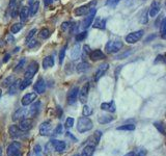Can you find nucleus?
Listing matches in <instances>:
<instances>
[{
	"label": "nucleus",
	"instance_id": "nucleus-1",
	"mask_svg": "<svg viewBox=\"0 0 166 156\" xmlns=\"http://www.w3.org/2000/svg\"><path fill=\"white\" fill-rule=\"evenodd\" d=\"M93 121L88 118V117H81L77 122V130L80 133L89 131V130L93 129Z\"/></svg>",
	"mask_w": 166,
	"mask_h": 156
},
{
	"label": "nucleus",
	"instance_id": "nucleus-2",
	"mask_svg": "<svg viewBox=\"0 0 166 156\" xmlns=\"http://www.w3.org/2000/svg\"><path fill=\"white\" fill-rule=\"evenodd\" d=\"M123 48V43L120 41H109L108 43L105 45V51L106 53L111 54L116 53Z\"/></svg>",
	"mask_w": 166,
	"mask_h": 156
},
{
	"label": "nucleus",
	"instance_id": "nucleus-3",
	"mask_svg": "<svg viewBox=\"0 0 166 156\" xmlns=\"http://www.w3.org/2000/svg\"><path fill=\"white\" fill-rule=\"evenodd\" d=\"M8 156H22L21 144L19 142H13L6 149Z\"/></svg>",
	"mask_w": 166,
	"mask_h": 156
},
{
	"label": "nucleus",
	"instance_id": "nucleus-4",
	"mask_svg": "<svg viewBox=\"0 0 166 156\" xmlns=\"http://www.w3.org/2000/svg\"><path fill=\"white\" fill-rule=\"evenodd\" d=\"M38 70V64L37 61H32L25 71L24 79H32V77L37 74Z\"/></svg>",
	"mask_w": 166,
	"mask_h": 156
},
{
	"label": "nucleus",
	"instance_id": "nucleus-5",
	"mask_svg": "<svg viewBox=\"0 0 166 156\" xmlns=\"http://www.w3.org/2000/svg\"><path fill=\"white\" fill-rule=\"evenodd\" d=\"M143 35V30H137L134 32H131L126 37V42L128 44H135L140 40Z\"/></svg>",
	"mask_w": 166,
	"mask_h": 156
},
{
	"label": "nucleus",
	"instance_id": "nucleus-6",
	"mask_svg": "<svg viewBox=\"0 0 166 156\" xmlns=\"http://www.w3.org/2000/svg\"><path fill=\"white\" fill-rule=\"evenodd\" d=\"M96 3H97V1H93V2H89L88 4L81 5V6H79V8H77L76 9H75L74 14L76 16H83V15L88 14V12L92 9V8L96 4Z\"/></svg>",
	"mask_w": 166,
	"mask_h": 156
},
{
	"label": "nucleus",
	"instance_id": "nucleus-7",
	"mask_svg": "<svg viewBox=\"0 0 166 156\" xmlns=\"http://www.w3.org/2000/svg\"><path fill=\"white\" fill-rule=\"evenodd\" d=\"M88 92H89V83L86 82L84 86L81 87V90L78 93V97H79L80 102L82 104H85L88 98Z\"/></svg>",
	"mask_w": 166,
	"mask_h": 156
},
{
	"label": "nucleus",
	"instance_id": "nucleus-8",
	"mask_svg": "<svg viewBox=\"0 0 166 156\" xmlns=\"http://www.w3.org/2000/svg\"><path fill=\"white\" fill-rule=\"evenodd\" d=\"M41 102L40 101H35L33 102V104L30 106V108L27 112V116L29 117L30 119H33L35 118L38 113H40V110H41Z\"/></svg>",
	"mask_w": 166,
	"mask_h": 156
},
{
	"label": "nucleus",
	"instance_id": "nucleus-9",
	"mask_svg": "<svg viewBox=\"0 0 166 156\" xmlns=\"http://www.w3.org/2000/svg\"><path fill=\"white\" fill-rule=\"evenodd\" d=\"M32 127H33V119L27 118V119H23L20 121V124H19V128L22 130L23 132H27L29 131Z\"/></svg>",
	"mask_w": 166,
	"mask_h": 156
},
{
	"label": "nucleus",
	"instance_id": "nucleus-10",
	"mask_svg": "<svg viewBox=\"0 0 166 156\" xmlns=\"http://www.w3.org/2000/svg\"><path fill=\"white\" fill-rule=\"evenodd\" d=\"M78 93H79V89H78V86H74L72 87V89L69 91V93H68V97H67V101L68 104H74L76 102V100L78 98Z\"/></svg>",
	"mask_w": 166,
	"mask_h": 156
},
{
	"label": "nucleus",
	"instance_id": "nucleus-11",
	"mask_svg": "<svg viewBox=\"0 0 166 156\" xmlns=\"http://www.w3.org/2000/svg\"><path fill=\"white\" fill-rule=\"evenodd\" d=\"M96 13H97V9L95 8H92V9L88 12V15H87V17L85 18V20L83 22V28H88L90 25H92L93 19H95V16H96Z\"/></svg>",
	"mask_w": 166,
	"mask_h": 156
},
{
	"label": "nucleus",
	"instance_id": "nucleus-12",
	"mask_svg": "<svg viewBox=\"0 0 166 156\" xmlns=\"http://www.w3.org/2000/svg\"><path fill=\"white\" fill-rule=\"evenodd\" d=\"M37 99V94L35 93H29V94H26L23 97H22V100H21V103L23 106H27V105H30L34 102V100Z\"/></svg>",
	"mask_w": 166,
	"mask_h": 156
},
{
	"label": "nucleus",
	"instance_id": "nucleus-13",
	"mask_svg": "<svg viewBox=\"0 0 166 156\" xmlns=\"http://www.w3.org/2000/svg\"><path fill=\"white\" fill-rule=\"evenodd\" d=\"M108 69H109V64L104 63V64L101 65V66L99 67V69L97 70L96 74H95V81H99L100 78H102L104 75H105V73L107 72V70Z\"/></svg>",
	"mask_w": 166,
	"mask_h": 156
},
{
	"label": "nucleus",
	"instance_id": "nucleus-14",
	"mask_svg": "<svg viewBox=\"0 0 166 156\" xmlns=\"http://www.w3.org/2000/svg\"><path fill=\"white\" fill-rule=\"evenodd\" d=\"M27 112L28 110L26 108H19L17 112H15V113L13 115V121L14 122H18V121H21V120L25 119L26 117H27Z\"/></svg>",
	"mask_w": 166,
	"mask_h": 156
},
{
	"label": "nucleus",
	"instance_id": "nucleus-15",
	"mask_svg": "<svg viewBox=\"0 0 166 156\" xmlns=\"http://www.w3.org/2000/svg\"><path fill=\"white\" fill-rule=\"evenodd\" d=\"M160 8H161V4L159 1H154L152 3L151 8H149V11H148V17L149 18H154L156 17L159 12H160Z\"/></svg>",
	"mask_w": 166,
	"mask_h": 156
},
{
	"label": "nucleus",
	"instance_id": "nucleus-16",
	"mask_svg": "<svg viewBox=\"0 0 166 156\" xmlns=\"http://www.w3.org/2000/svg\"><path fill=\"white\" fill-rule=\"evenodd\" d=\"M52 129V125H51V122L46 121V122H43L40 126V134L42 136H46L50 134V131Z\"/></svg>",
	"mask_w": 166,
	"mask_h": 156
},
{
	"label": "nucleus",
	"instance_id": "nucleus-17",
	"mask_svg": "<svg viewBox=\"0 0 166 156\" xmlns=\"http://www.w3.org/2000/svg\"><path fill=\"white\" fill-rule=\"evenodd\" d=\"M33 90L37 92V94H44L46 92V83H45L43 78H40V79L34 83Z\"/></svg>",
	"mask_w": 166,
	"mask_h": 156
},
{
	"label": "nucleus",
	"instance_id": "nucleus-18",
	"mask_svg": "<svg viewBox=\"0 0 166 156\" xmlns=\"http://www.w3.org/2000/svg\"><path fill=\"white\" fill-rule=\"evenodd\" d=\"M51 144L53 146V148L55 149V151L57 152H63L66 150L67 144L63 141H59V139H52Z\"/></svg>",
	"mask_w": 166,
	"mask_h": 156
},
{
	"label": "nucleus",
	"instance_id": "nucleus-19",
	"mask_svg": "<svg viewBox=\"0 0 166 156\" xmlns=\"http://www.w3.org/2000/svg\"><path fill=\"white\" fill-rule=\"evenodd\" d=\"M23 131L20 130L19 128V126L17 125H12L11 127H9V135H11V138H21V136H23Z\"/></svg>",
	"mask_w": 166,
	"mask_h": 156
},
{
	"label": "nucleus",
	"instance_id": "nucleus-20",
	"mask_svg": "<svg viewBox=\"0 0 166 156\" xmlns=\"http://www.w3.org/2000/svg\"><path fill=\"white\" fill-rule=\"evenodd\" d=\"M89 57L92 60L97 61V60H104V58H105V54H104V52L102 50L96 49V50L89 52Z\"/></svg>",
	"mask_w": 166,
	"mask_h": 156
},
{
	"label": "nucleus",
	"instance_id": "nucleus-21",
	"mask_svg": "<svg viewBox=\"0 0 166 156\" xmlns=\"http://www.w3.org/2000/svg\"><path fill=\"white\" fill-rule=\"evenodd\" d=\"M20 83H21L20 79H16L14 82L9 86V89H8V94H9V95H15V94L17 93V91L20 89Z\"/></svg>",
	"mask_w": 166,
	"mask_h": 156
},
{
	"label": "nucleus",
	"instance_id": "nucleus-22",
	"mask_svg": "<svg viewBox=\"0 0 166 156\" xmlns=\"http://www.w3.org/2000/svg\"><path fill=\"white\" fill-rule=\"evenodd\" d=\"M101 109L105 110V112H115V105L114 102H104L101 104Z\"/></svg>",
	"mask_w": 166,
	"mask_h": 156
},
{
	"label": "nucleus",
	"instance_id": "nucleus-23",
	"mask_svg": "<svg viewBox=\"0 0 166 156\" xmlns=\"http://www.w3.org/2000/svg\"><path fill=\"white\" fill-rule=\"evenodd\" d=\"M80 54H81V47H80L79 44H76L73 47L72 51H71V57H72V60H78V58H79V56H80Z\"/></svg>",
	"mask_w": 166,
	"mask_h": 156
},
{
	"label": "nucleus",
	"instance_id": "nucleus-24",
	"mask_svg": "<svg viewBox=\"0 0 166 156\" xmlns=\"http://www.w3.org/2000/svg\"><path fill=\"white\" fill-rule=\"evenodd\" d=\"M95 149H96V146L88 144L83 148L81 156H92L93 154V152H95Z\"/></svg>",
	"mask_w": 166,
	"mask_h": 156
},
{
	"label": "nucleus",
	"instance_id": "nucleus-25",
	"mask_svg": "<svg viewBox=\"0 0 166 156\" xmlns=\"http://www.w3.org/2000/svg\"><path fill=\"white\" fill-rule=\"evenodd\" d=\"M38 8H40V1L38 0H34L33 2L30 3V8H29V15L33 16L38 13Z\"/></svg>",
	"mask_w": 166,
	"mask_h": 156
},
{
	"label": "nucleus",
	"instance_id": "nucleus-26",
	"mask_svg": "<svg viewBox=\"0 0 166 156\" xmlns=\"http://www.w3.org/2000/svg\"><path fill=\"white\" fill-rule=\"evenodd\" d=\"M54 66V58L51 55H48L44 58L43 60V68L44 69H48V68H51Z\"/></svg>",
	"mask_w": 166,
	"mask_h": 156
},
{
	"label": "nucleus",
	"instance_id": "nucleus-27",
	"mask_svg": "<svg viewBox=\"0 0 166 156\" xmlns=\"http://www.w3.org/2000/svg\"><path fill=\"white\" fill-rule=\"evenodd\" d=\"M29 17V8L27 6H23L20 11V19H21V23H24Z\"/></svg>",
	"mask_w": 166,
	"mask_h": 156
},
{
	"label": "nucleus",
	"instance_id": "nucleus-28",
	"mask_svg": "<svg viewBox=\"0 0 166 156\" xmlns=\"http://www.w3.org/2000/svg\"><path fill=\"white\" fill-rule=\"evenodd\" d=\"M113 117L112 116H108V115H102V116H99V118H98V122L100 123V124H107V123L113 121Z\"/></svg>",
	"mask_w": 166,
	"mask_h": 156
},
{
	"label": "nucleus",
	"instance_id": "nucleus-29",
	"mask_svg": "<svg viewBox=\"0 0 166 156\" xmlns=\"http://www.w3.org/2000/svg\"><path fill=\"white\" fill-rule=\"evenodd\" d=\"M101 136H102V132L98 130V131L95 132V134L93 135V138H90V143H89V144H90V145H93V146H97L98 143L100 142Z\"/></svg>",
	"mask_w": 166,
	"mask_h": 156
},
{
	"label": "nucleus",
	"instance_id": "nucleus-30",
	"mask_svg": "<svg viewBox=\"0 0 166 156\" xmlns=\"http://www.w3.org/2000/svg\"><path fill=\"white\" fill-rule=\"evenodd\" d=\"M88 69H89V65L85 63V61H82V63H80L79 65H77V68H76L78 73H84Z\"/></svg>",
	"mask_w": 166,
	"mask_h": 156
},
{
	"label": "nucleus",
	"instance_id": "nucleus-31",
	"mask_svg": "<svg viewBox=\"0 0 166 156\" xmlns=\"http://www.w3.org/2000/svg\"><path fill=\"white\" fill-rule=\"evenodd\" d=\"M30 156H44L43 150H42V147L40 145H37L33 148V150H32Z\"/></svg>",
	"mask_w": 166,
	"mask_h": 156
},
{
	"label": "nucleus",
	"instance_id": "nucleus-32",
	"mask_svg": "<svg viewBox=\"0 0 166 156\" xmlns=\"http://www.w3.org/2000/svg\"><path fill=\"white\" fill-rule=\"evenodd\" d=\"M118 130H127V131H133V130H135V125L133 124H125V125H122V126H118Z\"/></svg>",
	"mask_w": 166,
	"mask_h": 156
},
{
	"label": "nucleus",
	"instance_id": "nucleus-33",
	"mask_svg": "<svg viewBox=\"0 0 166 156\" xmlns=\"http://www.w3.org/2000/svg\"><path fill=\"white\" fill-rule=\"evenodd\" d=\"M105 24H106V20H105V19H103V20H101V19H98V20L95 22V24H93V27H95V28L104 29V28H105Z\"/></svg>",
	"mask_w": 166,
	"mask_h": 156
},
{
	"label": "nucleus",
	"instance_id": "nucleus-34",
	"mask_svg": "<svg viewBox=\"0 0 166 156\" xmlns=\"http://www.w3.org/2000/svg\"><path fill=\"white\" fill-rule=\"evenodd\" d=\"M16 80V78H15V76H9V77H8V78H5L4 80H3V82H2V86H4V87H8V86H9L11 84L14 82V81Z\"/></svg>",
	"mask_w": 166,
	"mask_h": 156
},
{
	"label": "nucleus",
	"instance_id": "nucleus-35",
	"mask_svg": "<svg viewBox=\"0 0 166 156\" xmlns=\"http://www.w3.org/2000/svg\"><path fill=\"white\" fill-rule=\"evenodd\" d=\"M22 27H23L22 23H15L11 27V32L12 34H18V32L22 29Z\"/></svg>",
	"mask_w": 166,
	"mask_h": 156
},
{
	"label": "nucleus",
	"instance_id": "nucleus-36",
	"mask_svg": "<svg viewBox=\"0 0 166 156\" xmlns=\"http://www.w3.org/2000/svg\"><path fill=\"white\" fill-rule=\"evenodd\" d=\"M38 35H40L41 39L45 40V39H48L49 37H50V31H49V29H47V28H43V29H41Z\"/></svg>",
	"mask_w": 166,
	"mask_h": 156
},
{
	"label": "nucleus",
	"instance_id": "nucleus-37",
	"mask_svg": "<svg viewBox=\"0 0 166 156\" xmlns=\"http://www.w3.org/2000/svg\"><path fill=\"white\" fill-rule=\"evenodd\" d=\"M31 84V79H24L23 81H21L20 83V91H23L25 89H27V87Z\"/></svg>",
	"mask_w": 166,
	"mask_h": 156
},
{
	"label": "nucleus",
	"instance_id": "nucleus-38",
	"mask_svg": "<svg viewBox=\"0 0 166 156\" xmlns=\"http://www.w3.org/2000/svg\"><path fill=\"white\" fill-rule=\"evenodd\" d=\"M93 113V109L90 108L88 105H84L82 109V115L83 117H89Z\"/></svg>",
	"mask_w": 166,
	"mask_h": 156
},
{
	"label": "nucleus",
	"instance_id": "nucleus-39",
	"mask_svg": "<svg viewBox=\"0 0 166 156\" xmlns=\"http://www.w3.org/2000/svg\"><path fill=\"white\" fill-rule=\"evenodd\" d=\"M25 58H22V60L19 61L18 65L16 66V68L14 69V72H20V71L23 69V67L25 66Z\"/></svg>",
	"mask_w": 166,
	"mask_h": 156
},
{
	"label": "nucleus",
	"instance_id": "nucleus-40",
	"mask_svg": "<svg viewBox=\"0 0 166 156\" xmlns=\"http://www.w3.org/2000/svg\"><path fill=\"white\" fill-rule=\"evenodd\" d=\"M154 126L158 129V131L161 133V134H165V129H164V125L162 124L161 122H155Z\"/></svg>",
	"mask_w": 166,
	"mask_h": 156
},
{
	"label": "nucleus",
	"instance_id": "nucleus-41",
	"mask_svg": "<svg viewBox=\"0 0 166 156\" xmlns=\"http://www.w3.org/2000/svg\"><path fill=\"white\" fill-rule=\"evenodd\" d=\"M160 27H161V35H162V38L164 39L165 38V34H166V20H165V19H162Z\"/></svg>",
	"mask_w": 166,
	"mask_h": 156
},
{
	"label": "nucleus",
	"instance_id": "nucleus-42",
	"mask_svg": "<svg viewBox=\"0 0 166 156\" xmlns=\"http://www.w3.org/2000/svg\"><path fill=\"white\" fill-rule=\"evenodd\" d=\"M120 0H106V3L105 4L107 6H109V8H114L119 3Z\"/></svg>",
	"mask_w": 166,
	"mask_h": 156
},
{
	"label": "nucleus",
	"instance_id": "nucleus-43",
	"mask_svg": "<svg viewBox=\"0 0 166 156\" xmlns=\"http://www.w3.org/2000/svg\"><path fill=\"white\" fill-rule=\"evenodd\" d=\"M66 49H67V45L61 48V50L59 52V64H63V63L64 55H66Z\"/></svg>",
	"mask_w": 166,
	"mask_h": 156
},
{
	"label": "nucleus",
	"instance_id": "nucleus-44",
	"mask_svg": "<svg viewBox=\"0 0 166 156\" xmlns=\"http://www.w3.org/2000/svg\"><path fill=\"white\" fill-rule=\"evenodd\" d=\"M86 37H87V32H86V31L80 32V34H78L76 35V41H77V42H81V41H83Z\"/></svg>",
	"mask_w": 166,
	"mask_h": 156
},
{
	"label": "nucleus",
	"instance_id": "nucleus-45",
	"mask_svg": "<svg viewBox=\"0 0 166 156\" xmlns=\"http://www.w3.org/2000/svg\"><path fill=\"white\" fill-rule=\"evenodd\" d=\"M37 34V29H35V28L31 29V30L29 31V34H27V37H26V43L30 41L31 39H33V37H34V34Z\"/></svg>",
	"mask_w": 166,
	"mask_h": 156
},
{
	"label": "nucleus",
	"instance_id": "nucleus-46",
	"mask_svg": "<svg viewBox=\"0 0 166 156\" xmlns=\"http://www.w3.org/2000/svg\"><path fill=\"white\" fill-rule=\"evenodd\" d=\"M73 125H74V119L72 118V117H70V118H67V120H66V128L70 129V128L73 127Z\"/></svg>",
	"mask_w": 166,
	"mask_h": 156
},
{
	"label": "nucleus",
	"instance_id": "nucleus-47",
	"mask_svg": "<svg viewBox=\"0 0 166 156\" xmlns=\"http://www.w3.org/2000/svg\"><path fill=\"white\" fill-rule=\"evenodd\" d=\"M26 45H27V47H28V48H33V47H35V46H37V45H38V42L35 41V40H33V39H31L30 41L26 43Z\"/></svg>",
	"mask_w": 166,
	"mask_h": 156
},
{
	"label": "nucleus",
	"instance_id": "nucleus-48",
	"mask_svg": "<svg viewBox=\"0 0 166 156\" xmlns=\"http://www.w3.org/2000/svg\"><path fill=\"white\" fill-rule=\"evenodd\" d=\"M71 28V22H63V25H61V29L63 31H67L68 29Z\"/></svg>",
	"mask_w": 166,
	"mask_h": 156
},
{
	"label": "nucleus",
	"instance_id": "nucleus-49",
	"mask_svg": "<svg viewBox=\"0 0 166 156\" xmlns=\"http://www.w3.org/2000/svg\"><path fill=\"white\" fill-rule=\"evenodd\" d=\"M63 133V126L61 125H58L56 128H55V130L53 131V134L57 135V134H61Z\"/></svg>",
	"mask_w": 166,
	"mask_h": 156
},
{
	"label": "nucleus",
	"instance_id": "nucleus-50",
	"mask_svg": "<svg viewBox=\"0 0 166 156\" xmlns=\"http://www.w3.org/2000/svg\"><path fill=\"white\" fill-rule=\"evenodd\" d=\"M17 4V0H11V2H9V13H12L13 8H15V5Z\"/></svg>",
	"mask_w": 166,
	"mask_h": 156
},
{
	"label": "nucleus",
	"instance_id": "nucleus-51",
	"mask_svg": "<svg viewBox=\"0 0 166 156\" xmlns=\"http://www.w3.org/2000/svg\"><path fill=\"white\" fill-rule=\"evenodd\" d=\"M164 56L163 55H158L157 57H156V60H155V64H157V63H160V61H162V63H164Z\"/></svg>",
	"mask_w": 166,
	"mask_h": 156
},
{
	"label": "nucleus",
	"instance_id": "nucleus-52",
	"mask_svg": "<svg viewBox=\"0 0 166 156\" xmlns=\"http://www.w3.org/2000/svg\"><path fill=\"white\" fill-rule=\"evenodd\" d=\"M146 155V150L145 149H141V150L138 151L137 154H135V156H145Z\"/></svg>",
	"mask_w": 166,
	"mask_h": 156
},
{
	"label": "nucleus",
	"instance_id": "nucleus-53",
	"mask_svg": "<svg viewBox=\"0 0 166 156\" xmlns=\"http://www.w3.org/2000/svg\"><path fill=\"white\" fill-rule=\"evenodd\" d=\"M83 52H84V54H89L90 48H89L88 45H84L83 46Z\"/></svg>",
	"mask_w": 166,
	"mask_h": 156
},
{
	"label": "nucleus",
	"instance_id": "nucleus-54",
	"mask_svg": "<svg viewBox=\"0 0 166 156\" xmlns=\"http://www.w3.org/2000/svg\"><path fill=\"white\" fill-rule=\"evenodd\" d=\"M53 1H54V0H44V3H45V5L48 6V5L52 4V3H53Z\"/></svg>",
	"mask_w": 166,
	"mask_h": 156
},
{
	"label": "nucleus",
	"instance_id": "nucleus-55",
	"mask_svg": "<svg viewBox=\"0 0 166 156\" xmlns=\"http://www.w3.org/2000/svg\"><path fill=\"white\" fill-rule=\"evenodd\" d=\"M8 42H9V43H11V44H12V43H14V38H13L11 34L8 35Z\"/></svg>",
	"mask_w": 166,
	"mask_h": 156
},
{
	"label": "nucleus",
	"instance_id": "nucleus-56",
	"mask_svg": "<svg viewBox=\"0 0 166 156\" xmlns=\"http://www.w3.org/2000/svg\"><path fill=\"white\" fill-rule=\"evenodd\" d=\"M9 60V54H6L5 56H4V60H3V61H4V63H6V61H8Z\"/></svg>",
	"mask_w": 166,
	"mask_h": 156
},
{
	"label": "nucleus",
	"instance_id": "nucleus-57",
	"mask_svg": "<svg viewBox=\"0 0 166 156\" xmlns=\"http://www.w3.org/2000/svg\"><path fill=\"white\" fill-rule=\"evenodd\" d=\"M125 156H135V153L134 152H129V153H127Z\"/></svg>",
	"mask_w": 166,
	"mask_h": 156
},
{
	"label": "nucleus",
	"instance_id": "nucleus-58",
	"mask_svg": "<svg viewBox=\"0 0 166 156\" xmlns=\"http://www.w3.org/2000/svg\"><path fill=\"white\" fill-rule=\"evenodd\" d=\"M19 49H20V48H19V47H17V48H16V49L14 50V52H18V51H19Z\"/></svg>",
	"mask_w": 166,
	"mask_h": 156
},
{
	"label": "nucleus",
	"instance_id": "nucleus-59",
	"mask_svg": "<svg viewBox=\"0 0 166 156\" xmlns=\"http://www.w3.org/2000/svg\"><path fill=\"white\" fill-rule=\"evenodd\" d=\"M1 96H2V92H1V90H0V98H1Z\"/></svg>",
	"mask_w": 166,
	"mask_h": 156
},
{
	"label": "nucleus",
	"instance_id": "nucleus-60",
	"mask_svg": "<svg viewBox=\"0 0 166 156\" xmlns=\"http://www.w3.org/2000/svg\"><path fill=\"white\" fill-rule=\"evenodd\" d=\"M74 156H79V155H78V154H76V155H74Z\"/></svg>",
	"mask_w": 166,
	"mask_h": 156
}]
</instances>
